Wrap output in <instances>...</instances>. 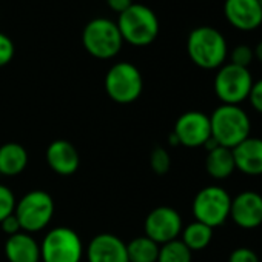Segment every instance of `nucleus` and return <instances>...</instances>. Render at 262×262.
I'll return each mask as SVG.
<instances>
[{
    "instance_id": "f257e3e1",
    "label": "nucleus",
    "mask_w": 262,
    "mask_h": 262,
    "mask_svg": "<svg viewBox=\"0 0 262 262\" xmlns=\"http://www.w3.org/2000/svg\"><path fill=\"white\" fill-rule=\"evenodd\" d=\"M210 128L219 147L233 150L251 136V119L241 105L221 103L210 116Z\"/></svg>"
},
{
    "instance_id": "f03ea898",
    "label": "nucleus",
    "mask_w": 262,
    "mask_h": 262,
    "mask_svg": "<svg viewBox=\"0 0 262 262\" xmlns=\"http://www.w3.org/2000/svg\"><path fill=\"white\" fill-rule=\"evenodd\" d=\"M187 53L196 67L202 70H217L227 60L228 45L219 30L213 27H198L188 34Z\"/></svg>"
},
{
    "instance_id": "7ed1b4c3",
    "label": "nucleus",
    "mask_w": 262,
    "mask_h": 262,
    "mask_svg": "<svg viewBox=\"0 0 262 262\" xmlns=\"http://www.w3.org/2000/svg\"><path fill=\"white\" fill-rule=\"evenodd\" d=\"M117 28L123 42L133 47H148L159 34V20L151 8L142 4H133L119 14Z\"/></svg>"
},
{
    "instance_id": "20e7f679",
    "label": "nucleus",
    "mask_w": 262,
    "mask_h": 262,
    "mask_svg": "<svg viewBox=\"0 0 262 262\" xmlns=\"http://www.w3.org/2000/svg\"><path fill=\"white\" fill-rule=\"evenodd\" d=\"M82 45L93 57L108 60L119 54L123 39L113 20L97 17L85 25L82 31Z\"/></svg>"
},
{
    "instance_id": "39448f33",
    "label": "nucleus",
    "mask_w": 262,
    "mask_h": 262,
    "mask_svg": "<svg viewBox=\"0 0 262 262\" xmlns=\"http://www.w3.org/2000/svg\"><path fill=\"white\" fill-rule=\"evenodd\" d=\"M14 214L22 231L37 233L50 225L54 216V199L43 190H33L24 194L17 204Z\"/></svg>"
},
{
    "instance_id": "423d86ee",
    "label": "nucleus",
    "mask_w": 262,
    "mask_h": 262,
    "mask_svg": "<svg viewBox=\"0 0 262 262\" xmlns=\"http://www.w3.org/2000/svg\"><path fill=\"white\" fill-rule=\"evenodd\" d=\"M144 90V79L139 68L129 62L113 65L105 76V91L116 103H133Z\"/></svg>"
},
{
    "instance_id": "0eeeda50",
    "label": "nucleus",
    "mask_w": 262,
    "mask_h": 262,
    "mask_svg": "<svg viewBox=\"0 0 262 262\" xmlns=\"http://www.w3.org/2000/svg\"><path fill=\"white\" fill-rule=\"evenodd\" d=\"M230 193L217 185H208L199 190L191 204L194 221L202 222L213 230L224 225L230 219Z\"/></svg>"
},
{
    "instance_id": "6e6552de",
    "label": "nucleus",
    "mask_w": 262,
    "mask_h": 262,
    "mask_svg": "<svg viewBox=\"0 0 262 262\" xmlns=\"http://www.w3.org/2000/svg\"><path fill=\"white\" fill-rule=\"evenodd\" d=\"M254 80L248 68L224 63L217 68L213 88L217 99L225 105H241L248 100Z\"/></svg>"
},
{
    "instance_id": "1a4fd4ad",
    "label": "nucleus",
    "mask_w": 262,
    "mask_h": 262,
    "mask_svg": "<svg viewBox=\"0 0 262 262\" xmlns=\"http://www.w3.org/2000/svg\"><path fill=\"white\" fill-rule=\"evenodd\" d=\"M83 244L80 236L70 227L50 230L40 244L42 262H80Z\"/></svg>"
},
{
    "instance_id": "9d476101",
    "label": "nucleus",
    "mask_w": 262,
    "mask_h": 262,
    "mask_svg": "<svg viewBox=\"0 0 262 262\" xmlns=\"http://www.w3.org/2000/svg\"><path fill=\"white\" fill-rule=\"evenodd\" d=\"M182 228V216L176 208L167 205L156 207L155 210H151L144 222L145 236L159 245L179 239Z\"/></svg>"
},
{
    "instance_id": "9b49d317",
    "label": "nucleus",
    "mask_w": 262,
    "mask_h": 262,
    "mask_svg": "<svg viewBox=\"0 0 262 262\" xmlns=\"http://www.w3.org/2000/svg\"><path fill=\"white\" fill-rule=\"evenodd\" d=\"M173 135L176 136L179 145L187 148H199L211 139L210 116L202 111H187L181 114L174 123Z\"/></svg>"
},
{
    "instance_id": "f8f14e48",
    "label": "nucleus",
    "mask_w": 262,
    "mask_h": 262,
    "mask_svg": "<svg viewBox=\"0 0 262 262\" xmlns=\"http://www.w3.org/2000/svg\"><path fill=\"white\" fill-rule=\"evenodd\" d=\"M230 219L242 230H254L262 225V194L245 190L231 198Z\"/></svg>"
},
{
    "instance_id": "ddd939ff",
    "label": "nucleus",
    "mask_w": 262,
    "mask_h": 262,
    "mask_svg": "<svg viewBox=\"0 0 262 262\" xmlns=\"http://www.w3.org/2000/svg\"><path fill=\"white\" fill-rule=\"evenodd\" d=\"M224 16L239 31H254L262 25V8L257 0H225Z\"/></svg>"
},
{
    "instance_id": "4468645a",
    "label": "nucleus",
    "mask_w": 262,
    "mask_h": 262,
    "mask_svg": "<svg viewBox=\"0 0 262 262\" xmlns=\"http://www.w3.org/2000/svg\"><path fill=\"white\" fill-rule=\"evenodd\" d=\"M88 262H128L126 244L113 233L96 234L86 250Z\"/></svg>"
},
{
    "instance_id": "2eb2a0df",
    "label": "nucleus",
    "mask_w": 262,
    "mask_h": 262,
    "mask_svg": "<svg viewBox=\"0 0 262 262\" xmlns=\"http://www.w3.org/2000/svg\"><path fill=\"white\" fill-rule=\"evenodd\" d=\"M45 158L48 167L59 176H71L79 170L80 165L77 148L65 139L53 141L47 148Z\"/></svg>"
},
{
    "instance_id": "dca6fc26",
    "label": "nucleus",
    "mask_w": 262,
    "mask_h": 262,
    "mask_svg": "<svg viewBox=\"0 0 262 262\" xmlns=\"http://www.w3.org/2000/svg\"><path fill=\"white\" fill-rule=\"evenodd\" d=\"M236 170L245 176H262V138L250 136L233 150Z\"/></svg>"
},
{
    "instance_id": "f3484780",
    "label": "nucleus",
    "mask_w": 262,
    "mask_h": 262,
    "mask_svg": "<svg viewBox=\"0 0 262 262\" xmlns=\"http://www.w3.org/2000/svg\"><path fill=\"white\" fill-rule=\"evenodd\" d=\"M5 256L8 262H39L40 244L30 233L20 231L7 239Z\"/></svg>"
},
{
    "instance_id": "a211bd4d",
    "label": "nucleus",
    "mask_w": 262,
    "mask_h": 262,
    "mask_svg": "<svg viewBox=\"0 0 262 262\" xmlns=\"http://www.w3.org/2000/svg\"><path fill=\"white\" fill-rule=\"evenodd\" d=\"M28 165V153L24 145L8 142L0 147V174L13 178L20 174Z\"/></svg>"
},
{
    "instance_id": "6ab92c4d",
    "label": "nucleus",
    "mask_w": 262,
    "mask_h": 262,
    "mask_svg": "<svg viewBox=\"0 0 262 262\" xmlns=\"http://www.w3.org/2000/svg\"><path fill=\"white\" fill-rule=\"evenodd\" d=\"M205 170L210 174V178L216 181L228 179L236 171L233 151L230 148L219 147V145L210 150L205 158Z\"/></svg>"
},
{
    "instance_id": "aec40b11",
    "label": "nucleus",
    "mask_w": 262,
    "mask_h": 262,
    "mask_svg": "<svg viewBox=\"0 0 262 262\" xmlns=\"http://www.w3.org/2000/svg\"><path fill=\"white\" fill-rule=\"evenodd\" d=\"M211 239H213V228L198 221L190 222L187 227L182 228L181 233V241L188 247L191 253L205 250L210 245Z\"/></svg>"
},
{
    "instance_id": "412c9836",
    "label": "nucleus",
    "mask_w": 262,
    "mask_h": 262,
    "mask_svg": "<svg viewBox=\"0 0 262 262\" xmlns=\"http://www.w3.org/2000/svg\"><path fill=\"white\" fill-rule=\"evenodd\" d=\"M159 247V244H156L145 234L131 239L126 244L128 262H158Z\"/></svg>"
},
{
    "instance_id": "4be33fe9",
    "label": "nucleus",
    "mask_w": 262,
    "mask_h": 262,
    "mask_svg": "<svg viewBox=\"0 0 262 262\" xmlns=\"http://www.w3.org/2000/svg\"><path fill=\"white\" fill-rule=\"evenodd\" d=\"M191 260H193V253L181 239L170 241L159 247L158 262H191Z\"/></svg>"
},
{
    "instance_id": "5701e85b",
    "label": "nucleus",
    "mask_w": 262,
    "mask_h": 262,
    "mask_svg": "<svg viewBox=\"0 0 262 262\" xmlns=\"http://www.w3.org/2000/svg\"><path fill=\"white\" fill-rule=\"evenodd\" d=\"M150 167L151 170L158 174V176H164L170 171L171 168V158L170 153L162 148V147H156L151 155H150Z\"/></svg>"
},
{
    "instance_id": "b1692460",
    "label": "nucleus",
    "mask_w": 262,
    "mask_h": 262,
    "mask_svg": "<svg viewBox=\"0 0 262 262\" xmlns=\"http://www.w3.org/2000/svg\"><path fill=\"white\" fill-rule=\"evenodd\" d=\"M16 204H17V201H16V196L11 191V188L0 184V222L14 213Z\"/></svg>"
},
{
    "instance_id": "393cba45",
    "label": "nucleus",
    "mask_w": 262,
    "mask_h": 262,
    "mask_svg": "<svg viewBox=\"0 0 262 262\" xmlns=\"http://www.w3.org/2000/svg\"><path fill=\"white\" fill-rule=\"evenodd\" d=\"M253 59H254L253 48H250L248 45H244V43L234 47L230 54V63L242 67V68H248L251 65Z\"/></svg>"
},
{
    "instance_id": "a878e982",
    "label": "nucleus",
    "mask_w": 262,
    "mask_h": 262,
    "mask_svg": "<svg viewBox=\"0 0 262 262\" xmlns=\"http://www.w3.org/2000/svg\"><path fill=\"white\" fill-rule=\"evenodd\" d=\"M16 53L14 42L4 33H0V68L8 65Z\"/></svg>"
},
{
    "instance_id": "bb28decb",
    "label": "nucleus",
    "mask_w": 262,
    "mask_h": 262,
    "mask_svg": "<svg viewBox=\"0 0 262 262\" xmlns=\"http://www.w3.org/2000/svg\"><path fill=\"white\" fill-rule=\"evenodd\" d=\"M228 262H260V260L257 253L250 247H237L230 253Z\"/></svg>"
},
{
    "instance_id": "cd10ccee",
    "label": "nucleus",
    "mask_w": 262,
    "mask_h": 262,
    "mask_svg": "<svg viewBox=\"0 0 262 262\" xmlns=\"http://www.w3.org/2000/svg\"><path fill=\"white\" fill-rule=\"evenodd\" d=\"M248 102L256 113L262 114V79L253 83L250 96H248Z\"/></svg>"
},
{
    "instance_id": "c85d7f7f",
    "label": "nucleus",
    "mask_w": 262,
    "mask_h": 262,
    "mask_svg": "<svg viewBox=\"0 0 262 262\" xmlns=\"http://www.w3.org/2000/svg\"><path fill=\"white\" fill-rule=\"evenodd\" d=\"M0 228H2V231H4L8 237L22 231L20 224H19V221H17V217H16V214H14V213H13V214H10L8 217H5L2 222H0Z\"/></svg>"
},
{
    "instance_id": "c756f323",
    "label": "nucleus",
    "mask_w": 262,
    "mask_h": 262,
    "mask_svg": "<svg viewBox=\"0 0 262 262\" xmlns=\"http://www.w3.org/2000/svg\"><path fill=\"white\" fill-rule=\"evenodd\" d=\"M106 5L110 7V10H113L117 14H122L125 10H128L131 5H133V0H106Z\"/></svg>"
},
{
    "instance_id": "7c9ffc66",
    "label": "nucleus",
    "mask_w": 262,
    "mask_h": 262,
    "mask_svg": "<svg viewBox=\"0 0 262 262\" xmlns=\"http://www.w3.org/2000/svg\"><path fill=\"white\" fill-rule=\"evenodd\" d=\"M253 53H254V59H257L262 63V40L256 45V48L253 50Z\"/></svg>"
},
{
    "instance_id": "2f4dec72",
    "label": "nucleus",
    "mask_w": 262,
    "mask_h": 262,
    "mask_svg": "<svg viewBox=\"0 0 262 262\" xmlns=\"http://www.w3.org/2000/svg\"><path fill=\"white\" fill-rule=\"evenodd\" d=\"M170 145H179V142H178V139H176V136L173 133L170 135Z\"/></svg>"
},
{
    "instance_id": "473e14b6",
    "label": "nucleus",
    "mask_w": 262,
    "mask_h": 262,
    "mask_svg": "<svg viewBox=\"0 0 262 262\" xmlns=\"http://www.w3.org/2000/svg\"><path fill=\"white\" fill-rule=\"evenodd\" d=\"M257 2H259V5H260V8H262V0H257Z\"/></svg>"
}]
</instances>
